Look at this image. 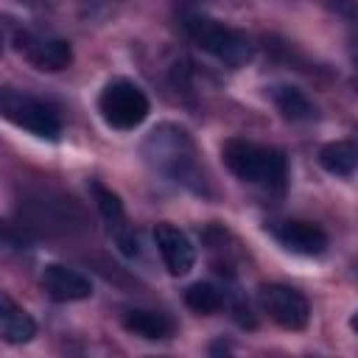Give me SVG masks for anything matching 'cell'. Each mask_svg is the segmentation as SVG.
I'll list each match as a JSON object with an SVG mask.
<instances>
[{"label":"cell","mask_w":358,"mask_h":358,"mask_svg":"<svg viewBox=\"0 0 358 358\" xmlns=\"http://www.w3.org/2000/svg\"><path fill=\"white\" fill-rule=\"evenodd\" d=\"M143 157L154 171L171 176L173 182L196 179V145H193L190 134L173 123L157 126L145 137Z\"/></svg>","instance_id":"obj_1"},{"label":"cell","mask_w":358,"mask_h":358,"mask_svg":"<svg viewBox=\"0 0 358 358\" xmlns=\"http://www.w3.org/2000/svg\"><path fill=\"white\" fill-rule=\"evenodd\" d=\"M221 159L243 182H263L274 187H282L285 182V157L280 148H268V145L232 137L224 143Z\"/></svg>","instance_id":"obj_2"},{"label":"cell","mask_w":358,"mask_h":358,"mask_svg":"<svg viewBox=\"0 0 358 358\" xmlns=\"http://www.w3.org/2000/svg\"><path fill=\"white\" fill-rule=\"evenodd\" d=\"M185 31L187 36L213 59L229 64V67H241L252 59V42L243 31L224 25L213 17L204 14H187L185 17Z\"/></svg>","instance_id":"obj_3"},{"label":"cell","mask_w":358,"mask_h":358,"mask_svg":"<svg viewBox=\"0 0 358 358\" xmlns=\"http://www.w3.org/2000/svg\"><path fill=\"white\" fill-rule=\"evenodd\" d=\"M98 112L106 126H112L117 131H131L148 117L151 103H148V95L134 81L112 78L103 84V90L98 95Z\"/></svg>","instance_id":"obj_4"},{"label":"cell","mask_w":358,"mask_h":358,"mask_svg":"<svg viewBox=\"0 0 358 358\" xmlns=\"http://www.w3.org/2000/svg\"><path fill=\"white\" fill-rule=\"evenodd\" d=\"M0 112L8 123H14L42 140H56L62 134V117H59L56 106L45 103L42 98H34V95L6 87L0 95Z\"/></svg>","instance_id":"obj_5"},{"label":"cell","mask_w":358,"mask_h":358,"mask_svg":"<svg viewBox=\"0 0 358 358\" xmlns=\"http://www.w3.org/2000/svg\"><path fill=\"white\" fill-rule=\"evenodd\" d=\"M257 302H260V310L285 330H302L310 319V305H308L305 294L291 285H282V282L260 285Z\"/></svg>","instance_id":"obj_6"},{"label":"cell","mask_w":358,"mask_h":358,"mask_svg":"<svg viewBox=\"0 0 358 358\" xmlns=\"http://www.w3.org/2000/svg\"><path fill=\"white\" fill-rule=\"evenodd\" d=\"M14 48L28 64H34L42 73H59V70L70 67V62H73L70 42L59 39V36H42V34L20 31L14 36Z\"/></svg>","instance_id":"obj_7"},{"label":"cell","mask_w":358,"mask_h":358,"mask_svg":"<svg viewBox=\"0 0 358 358\" xmlns=\"http://www.w3.org/2000/svg\"><path fill=\"white\" fill-rule=\"evenodd\" d=\"M268 229H271L274 241L280 246H285L288 252H294V255L316 257V255H322L327 249V232L319 224L288 218V221H274Z\"/></svg>","instance_id":"obj_8"},{"label":"cell","mask_w":358,"mask_h":358,"mask_svg":"<svg viewBox=\"0 0 358 358\" xmlns=\"http://www.w3.org/2000/svg\"><path fill=\"white\" fill-rule=\"evenodd\" d=\"M45 294L53 302H81L92 296V282L81 271L64 266V263H48L39 277Z\"/></svg>","instance_id":"obj_9"},{"label":"cell","mask_w":358,"mask_h":358,"mask_svg":"<svg viewBox=\"0 0 358 358\" xmlns=\"http://www.w3.org/2000/svg\"><path fill=\"white\" fill-rule=\"evenodd\" d=\"M154 241L159 246V255H162L165 268L173 277H185L193 268V263H196V246L190 243V238L179 227H173V224H157Z\"/></svg>","instance_id":"obj_10"},{"label":"cell","mask_w":358,"mask_h":358,"mask_svg":"<svg viewBox=\"0 0 358 358\" xmlns=\"http://www.w3.org/2000/svg\"><path fill=\"white\" fill-rule=\"evenodd\" d=\"M123 327L140 338L148 341H162L173 336V322L171 316L159 313V310H148V308H131L123 313Z\"/></svg>","instance_id":"obj_11"},{"label":"cell","mask_w":358,"mask_h":358,"mask_svg":"<svg viewBox=\"0 0 358 358\" xmlns=\"http://www.w3.org/2000/svg\"><path fill=\"white\" fill-rule=\"evenodd\" d=\"M0 333L8 344H28L36 336V324L8 296H0Z\"/></svg>","instance_id":"obj_12"},{"label":"cell","mask_w":358,"mask_h":358,"mask_svg":"<svg viewBox=\"0 0 358 358\" xmlns=\"http://www.w3.org/2000/svg\"><path fill=\"white\" fill-rule=\"evenodd\" d=\"M319 165L333 176H350L358 168V143L333 140L319 148Z\"/></svg>","instance_id":"obj_13"},{"label":"cell","mask_w":358,"mask_h":358,"mask_svg":"<svg viewBox=\"0 0 358 358\" xmlns=\"http://www.w3.org/2000/svg\"><path fill=\"white\" fill-rule=\"evenodd\" d=\"M271 101H274L277 112H280L285 120H291V123H302V120H313V117H316V106H313L310 98H308L302 90H296V87H288V84L274 87V90H271Z\"/></svg>","instance_id":"obj_14"},{"label":"cell","mask_w":358,"mask_h":358,"mask_svg":"<svg viewBox=\"0 0 358 358\" xmlns=\"http://www.w3.org/2000/svg\"><path fill=\"white\" fill-rule=\"evenodd\" d=\"M185 305L196 313H215L224 305V294L213 282H193L185 288Z\"/></svg>","instance_id":"obj_15"},{"label":"cell","mask_w":358,"mask_h":358,"mask_svg":"<svg viewBox=\"0 0 358 358\" xmlns=\"http://www.w3.org/2000/svg\"><path fill=\"white\" fill-rule=\"evenodd\" d=\"M210 352H229V347H227V344H213Z\"/></svg>","instance_id":"obj_16"},{"label":"cell","mask_w":358,"mask_h":358,"mask_svg":"<svg viewBox=\"0 0 358 358\" xmlns=\"http://www.w3.org/2000/svg\"><path fill=\"white\" fill-rule=\"evenodd\" d=\"M350 327H352V333H358V310L350 316Z\"/></svg>","instance_id":"obj_17"}]
</instances>
